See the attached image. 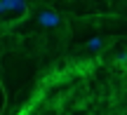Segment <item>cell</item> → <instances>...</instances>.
Returning <instances> with one entry per match:
<instances>
[{"instance_id":"1","label":"cell","mask_w":127,"mask_h":115,"mask_svg":"<svg viewBox=\"0 0 127 115\" xmlns=\"http://www.w3.org/2000/svg\"><path fill=\"white\" fill-rule=\"evenodd\" d=\"M28 17V0H0V31Z\"/></svg>"},{"instance_id":"2","label":"cell","mask_w":127,"mask_h":115,"mask_svg":"<svg viewBox=\"0 0 127 115\" xmlns=\"http://www.w3.org/2000/svg\"><path fill=\"white\" fill-rule=\"evenodd\" d=\"M40 23H42V26H47V28L59 26V23H61V17L54 12V9H42V12H40Z\"/></svg>"},{"instance_id":"3","label":"cell","mask_w":127,"mask_h":115,"mask_svg":"<svg viewBox=\"0 0 127 115\" xmlns=\"http://www.w3.org/2000/svg\"><path fill=\"white\" fill-rule=\"evenodd\" d=\"M101 45H104V40H99V38H94V40H90V42L85 45V49H96V47H101Z\"/></svg>"}]
</instances>
